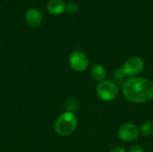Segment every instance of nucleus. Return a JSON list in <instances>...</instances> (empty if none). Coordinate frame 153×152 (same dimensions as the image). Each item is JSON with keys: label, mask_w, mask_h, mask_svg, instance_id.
<instances>
[{"label": "nucleus", "mask_w": 153, "mask_h": 152, "mask_svg": "<svg viewBox=\"0 0 153 152\" xmlns=\"http://www.w3.org/2000/svg\"><path fill=\"white\" fill-rule=\"evenodd\" d=\"M122 91L125 99L132 103H146L153 99V82L146 78L132 77L125 81Z\"/></svg>", "instance_id": "1"}, {"label": "nucleus", "mask_w": 153, "mask_h": 152, "mask_svg": "<svg viewBox=\"0 0 153 152\" xmlns=\"http://www.w3.org/2000/svg\"><path fill=\"white\" fill-rule=\"evenodd\" d=\"M78 120L73 112L66 111L61 114L56 120L55 131L60 136H68L72 134L77 127Z\"/></svg>", "instance_id": "2"}, {"label": "nucleus", "mask_w": 153, "mask_h": 152, "mask_svg": "<svg viewBox=\"0 0 153 152\" xmlns=\"http://www.w3.org/2000/svg\"><path fill=\"white\" fill-rule=\"evenodd\" d=\"M96 92L98 97L103 101H112L119 94L117 85L111 81H103L97 86Z\"/></svg>", "instance_id": "3"}, {"label": "nucleus", "mask_w": 153, "mask_h": 152, "mask_svg": "<svg viewBox=\"0 0 153 152\" xmlns=\"http://www.w3.org/2000/svg\"><path fill=\"white\" fill-rule=\"evenodd\" d=\"M123 71L126 76L136 77L144 69V61L140 56H131L129 57L122 66Z\"/></svg>", "instance_id": "4"}, {"label": "nucleus", "mask_w": 153, "mask_h": 152, "mask_svg": "<svg viewBox=\"0 0 153 152\" xmlns=\"http://www.w3.org/2000/svg\"><path fill=\"white\" fill-rule=\"evenodd\" d=\"M117 133L120 140L126 142H131L138 139L139 129L133 123H126L119 127Z\"/></svg>", "instance_id": "5"}, {"label": "nucleus", "mask_w": 153, "mask_h": 152, "mask_svg": "<svg viewBox=\"0 0 153 152\" xmlns=\"http://www.w3.org/2000/svg\"><path fill=\"white\" fill-rule=\"evenodd\" d=\"M70 66L76 72H83L89 65L88 56L82 51H74L69 57Z\"/></svg>", "instance_id": "6"}, {"label": "nucleus", "mask_w": 153, "mask_h": 152, "mask_svg": "<svg viewBox=\"0 0 153 152\" xmlns=\"http://www.w3.org/2000/svg\"><path fill=\"white\" fill-rule=\"evenodd\" d=\"M26 22L31 27H38L42 22V14L41 13L35 8H31L27 11L25 14Z\"/></svg>", "instance_id": "7"}, {"label": "nucleus", "mask_w": 153, "mask_h": 152, "mask_svg": "<svg viewBox=\"0 0 153 152\" xmlns=\"http://www.w3.org/2000/svg\"><path fill=\"white\" fill-rule=\"evenodd\" d=\"M66 4L63 0H50L48 3V11L54 15H58L65 10Z\"/></svg>", "instance_id": "8"}, {"label": "nucleus", "mask_w": 153, "mask_h": 152, "mask_svg": "<svg viewBox=\"0 0 153 152\" xmlns=\"http://www.w3.org/2000/svg\"><path fill=\"white\" fill-rule=\"evenodd\" d=\"M91 76L96 82H101L105 81V79L107 77L106 69L101 65H94L91 69Z\"/></svg>", "instance_id": "9"}, {"label": "nucleus", "mask_w": 153, "mask_h": 152, "mask_svg": "<svg viewBox=\"0 0 153 152\" xmlns=\"http://www.w3.org/2000/svg\"><path fill=\"white\" fill-rule=\"evenodd\" d=\"M141 133L147 137V136H151L153 133V123L151 121H146L144 122L142 126H141Z\"/></svg>", "instance_id": "10"}, {"label": "nucleus", "mask_w": 153, "mask_h": 152, "mask_svg": "<svg viewBox=\"0 0 153 152\" xmlns=\"http://www.w3.org/2000/svg\"><path fill=\"white\" fill-rule=\"evenodd\" d=\"M65 9H66L67 12L70 13H75L78 12L79 7H78L77 4H75V3H74V2H70V3H68V4H66Z\"/></svg>", "instance_id": "11"}, {"label": "nucleus", "mask_w": 153, "mask_h": 152, "mask_svg": "<svg viewBox=\"0 0 153 152\" xmlns=\"http://www.w3.org/2000/svg\"><path fill=\"white\" fill-rule=\"evenodd\" d=\"M126 73H125V72L123 71V69L122 68H119L118 70H117L115 73H114V79L117 82H121L122 80H124L125 79V77H126Z\"/></svg>", "instance_id": "12"}, {"label": "nucleus", "mask_w": 153, "mask_h": 152, "mask_svg": "<svg viewBox=\"0 0 153 152\" xmlns=\"http://www.w3.org/2000/svg\"><path fill=\"white\" fill-rule=\"evenodd\" d=\"M128 152H144V150L140 145H133L132 147H130Z\"/></svg>", "instance_id": "13"}, {"label": "nucleus", "mask_w": 153, "mask_h": 152, "mask_svg": "<svg viewBox=\"0 0 153 152\" xmlns=\"http://www.w3.org/2000/svg\"><path fill=\"white\" fill-rule=\"evenodd\" d=\"M109 152H126V151L121 147H117V148H114L113 150H111Z\"/></svg>", "instance_id": "14"}]
</instances>
